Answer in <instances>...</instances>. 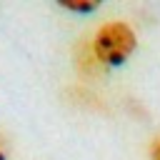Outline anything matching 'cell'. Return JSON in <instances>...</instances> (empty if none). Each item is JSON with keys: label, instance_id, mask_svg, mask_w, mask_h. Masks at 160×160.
Returning <instances> with one entry per match:
<instances>
[{"label": "cell", "instance_id": "1", "mask_svg": "<svg viewBox=\"0 0 160 160\" xmlns=\"http://www.w3.org/2000/svg\"><path fill=\"white\" fill-rule=\"evenodd\" d=\"M92 55L102 68H118L122 65L138 48V35L130 22L125 20H108L102 22L92 40H90Z\"/></svg>", "mask_w": 160, "mask_h": 160}, {"label": "cell", "instance_id": "2", "mask_svg": "<svg viewBox=\"0 0 160 160\" xmlns=\"http://www.w3.org/2000/svg\"><path fill=\"white\" fill-rule=\"evenodd\" d=\"M60 5L72 10V12H92V10L100 8L98 0H60Z\"/></svg>", "mask_w": 160, "mask_h": 160}, {"label": "cell", "instance_id": "3", "mask_svg": "<svg viewBox=\"0 0 160 160\" xmlns=\"http://www.w3.org/2000/svg\"><path fill=\"white\" fill-rule=\"evenodd\" d=\"M148 155H150V160H160V138H155V140L150 142Z\"/></svg>", "mask_w": 160, "mask_h": 160}, {"label": "cell", "instance_id": "4", "mask_svg": "<svg viewBox=\"0 0 160 160\" xmlns=\"http://www.w3.org/2000/svg\"><path fill=\"white\" fill-rule=\"evenodd\" d=\"M0 160H8V142L2 135H0Z\"/></svg>", "mask_w": 160, "mask_h": 160}]
</instances>
